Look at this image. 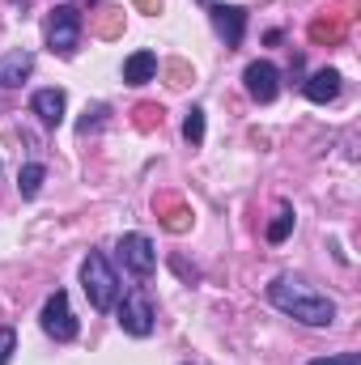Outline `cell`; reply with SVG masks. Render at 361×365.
<instances>
[{
	"mask_svg": "<svg viewBox=\"0 0 361 365\" xmlns=\"http://www.w3.org/2000/svg\"><path fill=\"white\" fill-rule=\"evenodd\" d=\"M289 234H293V208H289V204H280V212H276V217L268 221V230H264V238H268L272 247H280V242H285Z\"/></svg>",
	"mask_w": 361,
	"mask_h": 365,
	"instance_id": "cell-14",
	"label": "cell"
},
{
	"mask_svg": "<svg viewBox=\"0 0 361 365\" xmlns=\"http://www.w3.org/2000/svg\"><path fill=\"white\" fill-rule=\"evenodd\" d=\"M119 259H123V268L132 276H153V268H158V251H153V242L145 238V234H123L119 238Z\"/></svg>",
	"mask_w": 361,
	"mask_h": 365,
	"instance_id": "cell-6",
	"label": "cell"
},
{
	"mask_svg": "<svg viewBox=\"0 0 361 365\" xmlns=\"http://www.w3.org/2000/svg\"><path fill=\"white\" fill-rule=\"evenodd\" d=\"M243 86H247V93L255 102H272L280 93V68L272 60H251L247 73H243Z\"/></svg>",
	"mask_w": 361,
	"mask_h": 365,
	"instance_id": "cell-7",
	"label": "cell"
},
{
	"mask_svg": "<svg viewBox=\"0 0 361 365\" xmlns=\"http://www.w3.org/2000/svg\"><path fill=\"white\" fill-rule=\"evenodd\" d=\"M208 13H213V30L225 38V47H238L243 30H247V9H238V4H208Z\"/></svg>",
	"mask_w": 361,
	"mask_h": 365,
	"instance_id": "cell-8",
	"label": "cell"
},
{
	"mask_svg": "<svg viewBox=\"0 0 361 365\" xmlns=\"http://www.w3.org/2000/svg\"><path fill=\"white\" fill-rule=\"evenodd\" d=\"M115 310H119V327L128 336H136V340L153 336V302L145 293H123V302H115Z\"/></svg>",
	"mask_w": 361,
	"mask_h": 365,
	"instance_id": "cell-5",
	"label": "cell"
},
{
	"mask_svg": "<svg viewBox=\"0 0 361 365\" xmlns=\"http://www.w3.org/2000/svg\"><path fill=\"white\" fill-rule=\"evenodd\" d=\"M39 323H43V331L56 340V344H73L77 340V319H73V306H68V293L64 289H56L47 302H43V310H39Z\"/></svg>",
	"mask_w": 361,
	"mask_h": 365,
	"instance_id": "cell-4",
	"label": "cell"
},
{
	"mask_svg": "<svg viewBox=\"0 0 361 365\" xmlns=\"http://www.w3.org/2000/svg\"><path fill=\"white\" fill-rule=\"evenodd\" d=\"M30 110H34L47 128H60V123H64V110H68V98H64V90H39L30 98Z\"/></svg>",
	"mask_w": 361,
	"mask_h": 365,
	"instance_id": "cell-9",
	"label": "cell"
},
{
	"mask_svg": "<svg viewBox=\"0 0 361 365\" xmlns=\"http://www.w3.org/2000/svg\"><path fill=\"white\" fill-rule=\"evenodd\" d=\"M153 77H158V56H153V51L141 47V51H132V56L123 60V81H128V86H149Z\"/></svg>",
	"mask_w": 361,
	"mask_h": 365,
	"instance_id": "cell-12",
	"label": "cell"
},
{
	"mask_svg": "<svg viewBox=\"0 0 361 365\" xmlns=\"http://www.w3.org/2000/svg\"><path fill=\"white\" fill-rule=\"evenodd\" d=\"M77 43H81V9L56 4L51 17H47V47H51L60 60H68V56L77 51Z\"/></svg>",
	"mask_w": 361,
	"mask_h": 365,
	"instance_id": "cell-3",
	"label": "cell"
},
{
	"mask_svg": "<svg viewBox=\"0 0 361 365\" xmlns=\"http://www.w3.org/2000/svg\"><path fill=\"white\" fill-rule=\"evenodd\" d=\"M30 73H34V56H30V51H9V56H0V86H4V90H17Z\"/></svg>",
	"mask_w": 361,
	"mask_h": 365,
	"instance_id": "cell-11",
	"label": "cell"
},
{
	"mask_svg": "<svg viewBox=\"0 0 361 365\" xmlns=\"http://www.w3.org/2000/svg\"><path fill=\"white\" fill-rule=\"evenodd\" d=\"M102 115H106V106H93V110H86V119L77 123V132H81V136L98 132V128H102Z\"/></svg>",
	"mask_w": 361,
	"mask_h": 365,
	"instance_id": "cell-17",
	"label": "cell"
},
{
	"mask_svg": "<svg viewBox=\"0 0 361 365\" xmlns=\"http://www.w3.org/2000/svg\"><path fill=\"white\" fill-rule=\"evenodd\" d=\"M200 4H213V0H200Z\"/></svg>",
	"mask_w": 361,
	"mask_h": 365,
	"instance_id": "cell-21",
	"label": "cell"
},
{
	"mask_svg": "<svg viewBox=\"0 0 361 365\" xmlns=\"http://www.w3.org/2000/svg\"><path fill=\"white\" fill-rule=\"evenodd\" d=\"M302 93H306L310 102H319V106L336 102V98H340V73H336V68H319L315 77L302 81Z\"/></svg>",
	"mask_w": 361,
	"mask_h": 365,
	"instance_id": "cell-10",
	"label": "cell"
},
{
	"mask_svg": "<svg viewBox=\"0 0 361 365\" xmlns=\"http://www.w3.org/2000/svg\"><path fill=\"white\" fill-rule=\"evenodd\" d=\"M141 9H145V13H158V9H162V0H141Z\"/></svg>",
	"mask_w": 361,
	"mask_h": 365,
	"instance_id": "cell-20",
	"label": "cell"
},
{
	"mask_svg": "<svg viewBox=\"0 0 361 365\" xmlns=\"http://www.w3.org/2000/svg\"><path fill=\"white\" fill-rule=\"evenodd\" d=\"M43 179H47V166H43V162H26L21 175H17V191H21V200H34V195L43 191Z\"/></svg>",
	"mask_w": 361,
	"mask_h": 365,
	"instance_id": "cell-13",
	"label": "cell"
},
{
	"mask_svg": "<svg viewBox=\"0 0 361 365\" xmlns=\"http://www.w3.org/2000/svg\"><path fill=\"white\" fill-rule=\"evenodd\" d=\"M13 353H17V331L13 327H0V365L13 361Z\"/></svg>",
	"mask_w": 361,
	"mask_h": 365,
	"instance_id": "cell-16",
	"label": "cell"
},
{
	"mask_svg": "<svg viewBox=\"0 0 361 365\" xmlns=\"http://www.w3.org/2000/svg\"><path fill=\"white\" fill-rule=\"evenodd\" d=\"M13 4H21V0H13Z\"/></svg>",
	"mask_w": 361,
	"mask_h": 365,
	"instance_id": "cell-22",
	"label": "cell"
},
{
	"mask_svg": "<svg viewBox=\"0 0 361 365\" xmlns=\"http://www.w3.org/2000/svg\"><path fill=\"white\" fill-rule=\"evenodd\" d=\"M268 302L280 314H289V319H298L306 327H332L336 323V302L323 289H315L310 280H302V276H289V272L276 276L268 284Z\"/></svg>",
	"mask_w": 361,
	"mask_h": 365,
	"instance_id": "cell-1",
	"label": "cell"
},
{
	"mask_svg": "<svg viewBox=\"0 0 361 365\" xmlns=\"http://www.w3.org/2000/svg\"><path fill=\"white\" fill-rule=\"evenodd\" d=\"M310 34H315V38H336L340 30H336V26H327V21H315V26H310Z\"/></svg>",
	"mask_w": 361,
	"mask_h": 365,
	"instance_id": "cell-19",
	"label": "cell"
},
{
	"mask_svg": "<svg viewBox=\"0 0 361 365\" xmlns=\"http://www.w3.org/2000/svg\"><path fill=\"white\" fill-rule=\"evenodd\" d=\"M183 140L195 149V145H204V110L200 106H191L187 110V119H183Z\"/></svg>",
	"mask_w": 361,
	"mask_h": 365,
	"instance_id": "cell-15",
	"label": "cell"
},
{
	"mask_svg": "<svg viewBox=\"0 0 361 365\" xmlns=\"http://www.w3.org/2000/svg\"><path fill=\"white\" fill-rule=\"evenodd\" d=\"M81 284H86V297H90L93 310H115V302L123 297V284H119V276L111 268V259L102 255V251H90L86 259H81Z\"/></svg>",
	"mask_w": 361,
	"mask_h": 365,
	"instance_id": "cell-2",
	"label": "cell"
},
{
	"mask_svg": "<svg viewBox=\"0 0 361 365\" xmlns=\"http://www.w3.org/2000/svg\"><path fill=\"white\" fill-rule=\"evenodd\" d=\"M310 365H361L357 353H336V357H319V361H310Z\"/></svg>",
	"mask_w": 361,
	"mask_h": 365,
	"instance_id": "cell-18",
	"label": "cell"
}]
</instances>
